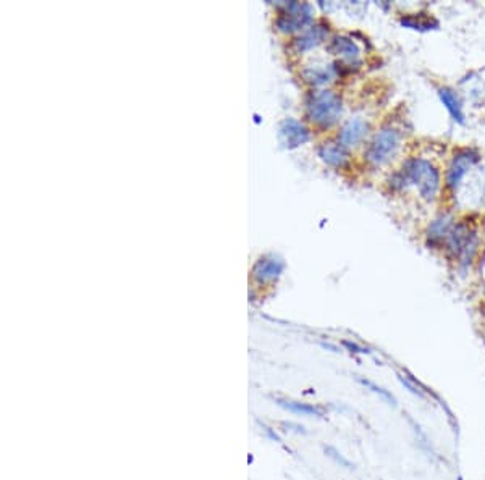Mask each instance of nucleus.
Returning a JSON list of instances; mask_svg holds the SVG:
<instances>
[{
  "label": "nucleus",
  "instance_id": "nucleus-1",
  "mask_svg": "<svg viewBox=\"0 0 485 480\" xmlns=\"http://www.w3.org/2000/svg\"><path fill=\"white\" fill-rule=\"evenodd\" d=\"M406 178L418 186L420 196L426 199H433L438 189V172L433 165L426 160L414 159L406 164Z\"/></svg>",
  "mask_w": 485,
  "mask_h": 480
},
{
  "label": "nucleus",
  "instance_id": "nucleus-2",
  "mask_svg": "<svg viewBox=\"0 0 485 480\" xmlns=\"http://www.w3.org/2000/svg\"><path fill=\"white\" fill-rule=\"evenodd\" d=\"M398 146H400L398 131L394 130V128L382 130L371 144V149H369V159H371L374 164H378V165L385 164L396 154Z\"/></svg>",
  "mask_w": 485,
  "mask_h": 480
},
{
  "label": "nucleus",
  "instance_id": "nucleus-3",
  "mask_svg": "<svg viewBox=\"0 0 485 480\" xmlns=\"http://www.w3.org/2000/svg\"><path fill=\"white\" fill-rule=\"evenodd\" d=\"M477 160L479 157L477 154H474V152L471 151L460 152V154L453 159V164L450 165V170H448V177H446L448 186L458 188L461 179L464 178V175L468 173V170L473 167Z\"/></svg>",
  "mask_w": 485,
  "mask_h": 480
},
{
  "label": "nucleus",
  "instance_id": "nucleus-4",
  "mask_svg": "<svg viewBox=\"0 0 485 480\" xmlns=\"http://www.w3.org/2000/svg\"><path fill=\"white\" fill-rule=\"evenodd\" d=\"M450 239H451V248L455 249L456 254H458L460 259L468 262L475 251L474 233L469 232V228H466L461 225V227H458L451 233Z\"/></svg>",
  "mask_w": 485,
  "mask_h": 480
},
{
  "label": "nucleus",
  "instance_id": "nucleus-5",
  "mask_svg": "<svg viewBox=\"0 0 485 480\" xmlns=\"http://www.w3.org/2000/svg\"><path fill=\"white\" fill-rule=\"evenodd\" d=\"M438 96H440L443 105H445L451 117L458 123H463L464 122L463 105H461L458 96H456L451 89H448V87H442V89L438 91Z\"/></svg>",
  "mask_w": 485,
  "mask_h": 480
},
{
  "label": "nucleus",
  "instance_id": "nucleus-6",
  "mask_svg": "<svg viewBox=\"0 0 485 480\" xmlns=\"http://www.w3.org/2000/svg\"><path fill=\"white\" fill-rule=\"evenodd\" d=\"M336 110H338V104H336L335 98L332 96H323L317 100V104L314 105V113H316L317 118H334Z\"/></svg>",
  "mask_w": 485,
  "mask_h": 480
},
{
  "label": "nucleus",
  "instance_id": "nucleus-7",
  "mask_svg": "<svg viewBox=\"0 0 485 480\" xmlns=\"http://www.w3.org/2000/svg\"><path fill=\"white\" fill-rule=\"evenodd\" d=\"M401 25L413 28V30H432V28L438 26V23L432 17L426 15V13H419L418 17L409 15L401 18Z\"/></svg>",
  "mask_w": 485,
  "mask_h": 480
},
{
  "label": "nucleus",
  "instance_id": "nucleus-8",
  "mask_svg": "<svg viewBox=\"0 0 485 480\" xmlns=\"http://www.w3.org/2000/svg\"><path fill=\"white\" fill-rule=\"evenodd\" d=\"M367 130V124L361 122V120H356V122H351L348 127L345 128L343 131V140L346 142H356L359 141L364 136V133Z\"/></svg>",
  "mask_w": 485,
  "mask_h": 480
}]
</instances>
